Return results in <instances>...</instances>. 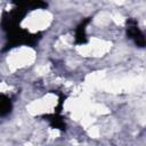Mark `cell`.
I'll return each instance as SVG.
<instances>
[{"instance_id":"obj_1","label":"cell","mask_w":146,"mask_h":146,"mask_svg":"<svg viewBox=\"0 0 146 146\" xmlns=\"http://www.w3.org/2000/svg\"><path fill=\"white\" fill-rule=\"evenodd\" d=\"M34 59H35V54L33 49L27 48V47H21V48L14 49L9 54L7 62L11 70H17V68L32 64Z\"/></svg>"},{"instance_id":"obj_2","label":"cell","mask_w":146,"mask_h":146,"mask_svg":"<svg viewBox=\"0 0 146 146\" xmlns=\"http://www.w3.org/2000/svg\"><path fill=\"white\" fill-rule=\"evenodd\" d=\"M52 16L50 13L44 10H35L31 13L23 22V26L31 31H40L44 30L49 26Z\"/></svg>"},{"instance_id":"obj_3","label":"cell","mask_w":146,"mask_h":146,"mask_svg":"<svg viewBox=\"0 0 146 146\" xmlns=\"http://www.w3.org/2000/svg\"><path fill=\"white\" fill-rule=\"evenodd\" d=\"M111 48V43L107 41H104L102 39L92 38L90 40L89 44L84 46H79L76 50L82 55V56H103L105 52L108 51Z\"/></svg>"},{"instance_id":"obj_4","label":"cell","mask_w":146,"mask_h":146,"mask_svg":"<svg viewBox=\"0 0 146 146\" xmlns=\"http://www.w3.org/2000/svg\"><path fill=\"white\" fill-rule=\"evenodd\" d=\"M139 83H141V80L139 78H121L117 80L105 82L103 88L110 92H122L135 89Z\"/></svg>"},{"instance_id":"obj_5","label":"cell","mask_w":146,"mask_h":146,"mask_svg":"<svg viewBox=\"0 0 146 146\" xmlns=\"http://www.w3.org/2000/svg\"><path fill=\"white\" fill-rule=\"evenodd\" d=\"M56 99H57L56 96L49 94L46 97H43L42 99H38V100L31 103L27 106V111L31 114H40V113H44V112L51 111V108L57 103Z\"/></svg>"},{"instance_id":"obj_6","label":"cell","mask_w":146,"mask_h":146,"mask_svg":"<svg viewBox=\"0 0 146 146\" xmlns=\"http://www.w3.org/2000/svg\"><path fill=\"white\" fill-rule=\"evenodd\" d=\"M110 19H111V15L107 14L106 11H103V13H100V14H98L96 16L95 22L98 25H105V24H107L110 22Z\"/></svg>"},{"instance_id":"obj_7","label":"cell","mask_w":146,"mask_h":146,"mask_svg":"<svg viewBox=\"0 0 146 146\" xmlns=\"http://www.w3.org/2000/svg\"><path fill=\"white\" fill-rule=\"evenodd\" d=\"M111 19H113L115 22V24H117V25H122L124 23V18L120 14H113L111 16Z\"/></svg>"},{"instance_id":"obj_8","label":"cell","mask_w":146,"mask_h":146,"mask_svg":"<svg viewBox=\"0 0 146 146\" xmlns=\"http://www.w3.org/2000/svg\"><path fill=\"white\" fill-rule=\"evenodd\" d=\"M88 132H89V136L90 137H94V138H97L99 136V129L97 127H90V129H89Z\"/></svg>"},{"instance_id":"obj_9","label":"cell","mask_w":146,"mask_h":146,"mask_svg":"<svg viewBox=\"0 0 146 146\" xmlns=\"http://www.w3.org/2000/svg\"><path fill=\"white\" fill-rule=\"evenodd\" d=\"M35 71H36V73H39V74H46V73L49 71V67L46 66V65H40V66L36 67Z\"/></svg>"},{"instance_id":"obj_10","label":"cell","mask_w":146,"mask_h":146,"mask_svg":"<svg viewBox=\"0 0 146 146\" xmlns=\"http://www.w3.org/2000/svg\"><path fill=\"white\" fill-rule=\"evenodd\" d=\"M9 89H10V87H9V86H7L6 83H3V82H1V83H0V91H1V92L7 91V90H9Z\"/></svg>"},{"instance_id":"obj_11","label":"cell","mask_w":146,"mask_h":146,"mask_svg":"<svg viewBox=\"0 0 146 146\" xmlns=\"http://www.w3.org/2000/svg\"><path fill=\"white\" fill-rule=\"evenodd\" d=\"M49 135H50V137H52V138H56V137L59 135V131H58V130H54V129H50V130H49Z\"/></svg>"},{"instance_id":"obj_12","label":"cell","mask_w":146,"mask_h":146,"mask_svg":"<svg viewBox=\"0 0 146 146\" xmlns=\"http://www.w3.org/2000/svg\"><path fill=\"white\" fill-rule=\"evenodd\" d=\"M25 146H32V145H31V144H26Z\"/></svg>"}]
</instances>
